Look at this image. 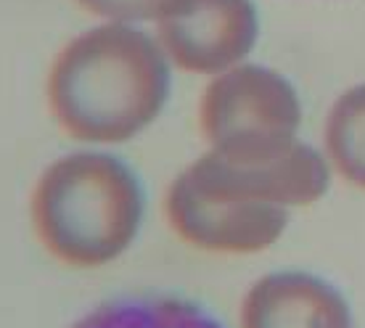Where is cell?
Wrapping results in <instances>:
<instances>
[{"label":"cell","mask_w":365,"mask_h":328,"mask_svg":"<svg viewBox=\"0 0 365 328\" xmlns=\"http://www.w3.org/2000/svg\"><path fill=\"white\" fill-rule=\"evenodd\" d=\"M173 66L143 24L93 21L58 48L43 96L48 117L77 146L117 148L162 117Z\"/></svg>","instance_id":"1"},{"label":"cell","mask_w":365,"mask_h":328,"mask_svg":"<svg viewBox=\"0 0 365 328\" xmlns=\"http://www.w3.org/2000/svg\"><path fill=\"white\" fill-rule=\"evenodd\" d=\"M27 217L53 262L101 270L128 255L140 236L146 191L135 170L111 148L77 146L37 173Z\"/></svg>","instance_id":"2"},{"label":"cell","mask_w":365,"mask_h":328,"mask_svg":"<svg viewBox=\"0 0 365 328\" xmlns=\"http://www.w3.org/2000/svg\"><path fill=\"white\" fill-rule=\"evenodd\" d=\"M196 119L207 151L228 162H270L299 140L302 103L283 74L244 61L207 82Z\"/></svg>","instance_id":"3"},{"label":"cell","mask_w":365,"mask_h":328,"mask_svg":"<svg viewBox=\"0 0 365 328\" xmlns=\"http://www.w3.org/2000/svg\"><path fill=\"white\" fill-rule=\"evenodd\" d=\"M167 228L207 255H257L289 228V210L233 191L204 154L175 175L162 199Z\"/></svg>","instance_id":"4"},{"label":"cell","mask_w":365,"mask_h":328,"mask_svg":"<svg viewBox=\"0 0 365 328\" xmlns=\"http://www.w3.org/2000/svg\"><path fill=\"white\" fill-rule=\"evenodd\" d=\"M151 35L173 69L212 80L247 61L259 16L252 0H167Z\"/></svg>","instance_id":"5"},{"label":"cell","mask_w":365,"mask_h":328,"mask_svg":"<svg viewBox=\"0 0 365 328\" xmlns=\"http://www.w3.org/2000/svg\"><path fill=\"white\" fill-rule=\"evenodd\" d=\"M238 328H352V310L326 278L304 270H275L247 289Z\"/></svg>","instance_id":"6"},{"label":"cell","mask_w":365,"mask_h":328,"mask_svg":"<svg viewBox=\"0 0 365 328\" xmlns=\"http://www.w3.org/2000/svg\"><path fill=\"white\" fill-rule=\"evenodd\" d=\"M69 328H225L201 304L173 294H135L101 302Z\"/></svg>","instance_id":"7"},{"label":"cell","mask_w":365,"mask_h":328,"mask_svg":"<svg viewBox=\"0 0 365 328\" xmlns=\"http://www.w3.org/2000/svg\"><path fill=\"white\" fill-rule=\"evenodd\" d=\"M323 151L341 180L365 191V82L334 101L323 125Z\"/></svg>","instance_id":"8"},{"label":"cell","mask_w":365,"mask_h":328,"mask_svg":"<svg viewBox=\"0 0 365 328\" xmlns=\"http://www.w3.org/2000/svg\"><path fill=\"white\" fill-rule=\"evenodd\" d=\"M93 21H125V24H151L167 0H72Z\"/></svg>","instance_id":"9"}]
</instances>
